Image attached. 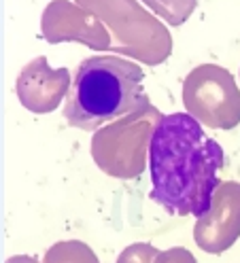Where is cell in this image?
<instances>
[{
    "label": "cell",
    "instance_id": "1",
    "mask_svg": "<svg viewBox=\"0 0 240 263\" xmlns=\"http://www.w3.org/2000/svg\"><path fill=\"white\" fill-rule=\"evenodd\" d=\"M223 146L187 112L159 117L149 138L151 200L181 217L204 219L213 208Z\"/></svg>",
    "mask_w": 240,
    "mask_h": 263
},
{
    "label": "cell",
    "instance_id": "2",
    "mask_svg": "<svg viewBox=\"0 0 240 263\" xmlns=\"http://www.w3.org/2000/svg\"><path fill=\"white\" fill-rule=\"evenodd\" d=\"M145 72L119 55H91L79 64L64 117L72 127L91 132L119 117H130L149 104Z\"/></svg>",
    "mask_w": 240,
    "mask_h": 263
}]
</instances>
